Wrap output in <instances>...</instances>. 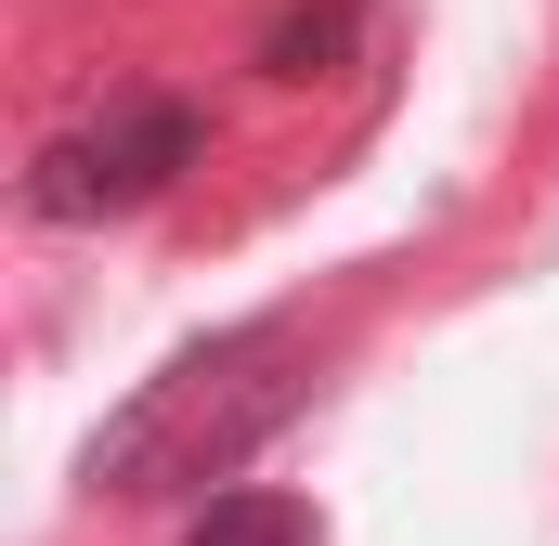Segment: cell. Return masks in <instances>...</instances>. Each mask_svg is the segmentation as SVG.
I'll return each instance as SVG.
<instances>
[{
	"mask_svg": "<svg viewBox=\"0 0 559 546\" xmlns=\"http://www.w3.org/2000/svg\"><path fill=\"white\" fill-rule=\"evenodd\" d=\"M195 156H209V118H195L182 92H118L105 118H79V131L39 143L26 209H39V222H131V209H156Z\"/></svg>",
	"mask_w": 559,
	"mask_h": 546,
	"instance_id": "obj_2",
	"label": "cell"
},
{
	"mask_svg": "<svg viewBox=\"0 0 559 546\" xmlns=\"http://www.w3.org/2000/svg\"><path fill=\"white\" fill-rule=\"evenodd\" d=\"M352 52V0H325V13H286L274 39H261V79H325Z\"/></svg>",
	"mask_w": 559,
	"mask_h": 546,
	"instance_id": "obj_4",
	"label": "cell"
},
{
	"mask_svg": "<svg viewBox=\"0 0 559 546\" xmlns=\"http://www.w3.org/2000/svg\"><path fill=\"white\" fill-rule=\"evenodd\" d=\"M182 546H325V521H312L299 495H274V482H222V495L182 521Z\"/></svg>",
	"mask_w": 559,
	"mask_h": 546,
	"instance_id": "obj_3",
	"label": "cell"
},
{
	"mask_svg": "<svg viewBox=\"0 0 559 546\" xmlns=\"http://www.w3.org/2000/svg\"><path fill=\"white\" fill-rule=\"evenodd\" d=\"M299 404H312V339H299V312H248V325H209L195 352H169L131 404L92 429L79 468H92V495H131V508L209 495V482H235Z\"/></svg>",
	"mask_w": 559,
	"mask_h": 546,
	"instance_id": "obj_1",
	"label": "cell"
}]
</instances>
